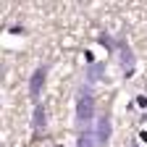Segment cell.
Listing matches in <instances>:
<instances>
[{
	"label": "cell",
	"instance_id": "1",
	"mask_svg": "<svg viewBox=\"0 0 147 147\" xmlns=\"http://www.w3.org/2000/svg\"><path fill=\"white\" fill-rule=\"evenodd\" d=\"M92 118H95V95L89 92V87H82L76 97V121L82 126H89Z\"/></svg>",
	"mask_w": 147,
	"mask_h": 147
},
{
	"label": "cell",
	"instance_id": "2",
	"mask_svg": "<svg viewBox=\"0 0 147 147\" xmlns=\"http://www.w3.org/2000/svg\"><path fill=\"white\" fill-rule=\"evenodd\" d=\"M47 63L40 66V68H34V74L29 76V97L34 105H40V95H42V89H45V82H47Z\"/></svg>",
	"mask_w": 147,
	"mask_h": 147
},
{
	"label": "cell",
	"instance_id": "3",
	"mask_svg": "<svg viewBox=\"0 0 147 147\" xmlns=\"http://www.w3.org/2000/svg\"><path fill=\"white\" fill-rule=\"evenodd\" d=\"M97 144H108V139H110V118L108 116H102L100 118V123H97Z\"/></svg>",
	"mask_w": 147,
	"mask_h": 147
},
{
	"label": "cell",
	"instance_id": "4",
	"mask_svg": "<svg viewBox=\"0 0 147 147\" xmlns=\"http://www.w3.org/2000/svg\"><path fill=\"white\" fill-rule=\"evenodd\" d=\"M40 126H45V105L42 102L34 105V129H40Z\"/></svg>",
	"mask_w": 147,
	"mask_h": 147
}]
</instances>
